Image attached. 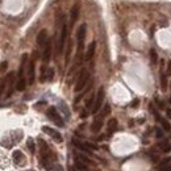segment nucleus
Instances as JSON below:
<instances>
[{
    "label": "nucleus",
    "instance_id": "9b49d317",
    "mask_svg": "<svg viewBox=\"0 0 171 171\" xmlns=\"http://www.w3.org/2000/svg\"><path fill=\"white\" fill-rule=\"evenodd\" d=\"M103 120L104 118L100 117V116H97L94 120V123H92V125H91V130L94 132V133H97V132L101 129V126H103Z\"/></svg>",
    "mask_w": 171,
    "mask_h": 171
},
{
    "label": "nucleus",
    "instance_id": "cd10ccee",
    "mask_svg": "<svg viewBox=\"0 0 171 171\" xmlns=\"http://www.w3.org/2000/svg\"><path fill=\"white\" fill-rule=\"evenodd\" d=\"M109 112H111V107H109V105H105V107H104V109L103 111H101V113L100 114H99V116H100V117H105V116H108V114H109Z\"/></svg>",
    "mask_w": 171,
    "mask_h": 171
},
{
    "label": "nucleus",
    "instance_id": "6e6552de",
    "mask_svg": "<svg viewBox=\"0 0 171 171\" xmlns=\"http://www.w3.org/2000/svg\"><path fill=\"white\" fill-rule=\"evenodd\" d=\"M48 32H46V29H42L41 32L38 33L37 36V45L39 46V48H42V46L46 45V42H48Z\"/></svg>",
    "mask_w": 171,
    "mask_h": 171
},
{
    "label": "nucleus",
    "instance_id": "c9c22d12",
    "mask_svg": "<svg viewBox=\"0 0 171 171\" xmlns=\"http://www.w3.org/2000/svg\"><path fill=\"white\" fill-rule=\"evenodd\" d=\"M155 130H157V137H162V132L159 129H155Z\"/></svg>",
    "mask_w": 171,
    "mask_h": 171
},
{
    "label": "nucleus",
    "instance_id": "bb28decb",
    "mask_svg": "<svg viewBox=\"0 0 171 171\" xmlns=\"http://www.w3.org/2000/svg\"><path fill=\"white\" fill-rule=\"evenodd\" d=\"M48 171H63V167H62V166H61V164H59V163H57V162H55L54 164H51V166L49 167V169H48Z\"/></svg>",
    "mask_w": 171,
    "mask_h": 171
},
{
    "label": "nucleus",
    "instance_id": "a878e982",
    "mask_svg": "<svg viewBox=\"0 0 171 171\" xmlns=\"http://www.w3.org/2000/svg\"><path fill=\"white\" fill-rule=\"evenodd\" d=\"M71 49H72V44H71V41H68V45H67V51H66V57H65V59H66V65L68 63V61H70V54H71Z\"/></svg>",
    "mask_w": 171,
    "mask_h": 171
},
{
    "label": "nucleus",
    "instance_id": "393cba45",
    "mask_svg": "<svg viewBox=\"0 0 171 171\" xmlns=\"http://www.w3.org/2000/svg\"><path fill=\"white\" fill-rule=\"evenodd\" d=\"M161 124H162V128L164 129V132H170L171 130V125H170V123L167 120H164V118H161Z\"/></svg>",
    "mask_w": 171,
    "mask_h": 171
},
{
    "label": "nucleus",
    "instance_id": "b1692460",
    "mask_svg": "<svg viewBox=\"0 0 171 171\" xmlns=\"http://www.w3.org/2000/svg\"><path fill=\"white\" fill-rule=\"evenodd\" d=\"M8 78H9V90H8V92H7V97L11 96L12 92H13V80H12L13 74H9V75H8Z\"/></svg>",
    "mask_w": 171,
    "mask_h": 171
},
{
    "label": "nucleus",
    "instance_id": "1a4fd4ad",
    "mask_svg": "<svg viewBox=\"0 0 171 171\" xmlns=\"http://www.w3.org/2000/svg\"><path fill=\"white\" fill-rule=\"evenodd\" d=\"M79 17V4H74L72 5V8H71V11H70V26H72L75 24V21L78 20Z\"/></svg>",
    "mask_w": 171,
    "mask_h": 171
},
{
    "label": "nucleus",
    "instance_id": "20e7f679",
    "mask_svg": "<svg viewBox=\"0 0 171 171\" xmlns=\"http://www.w3.org/2000/svg\"><path fill=\"white\" fill-rule=\"evenodd\" d=\"M104 96H105V94H104V88H103V87H100V88H99V91H97L96 99H95L94 108H92V113H94V114H96L97 112L100 111L101 105H103V101H104Z\"/></svg>",
    "mask_w": 171,
    "mask_h": 171
},
{
    "label": "nucleus",
    "instance_id": "e433bc0d",
    "mask_svg": "<svg viewBox=\"0 0 171 171\" xmlns=\"http://www.w3.org/2000/svg\"><path fill=\"white\" fill-rule=\"evenodd\" d=\"M166 112H167V116L171 117V109H170V108H169V109H166Z\"/></svg>",
    "mask_w": 171,
    "mask_h": 171
},
{
    "label": "nucleus",
    "instance_id": "f03ea898",
    "mask_svg": "<svg viewBox=\"0 0 171 171\" xmlns=\"http://www.w3.org/2000/svg\"><path fill=\"white\" fill-rule=\"evenodd\" d=\"M48 117L50 118V120L55 125H57V126H59V128H63L65 126L63 120H62V117L59 116V113L57 112V109H55V107H50L48 109Z\"/></svg>",
    "mask_w": 171,
    "mask_h": 171
},
{
    "label": "nucleus",
    "instance_id": "7ed1b4c3",
    "mask_svg": "<svg viewBox=\"0 0 171 171\" xmlns=\"http://www.w3.org/2000/svg\"><path fill=\"white\" fill-rule=\"evenodd\" d=\"M88 78H90V74L87 72V70H82L80 74H79L77 84H75V92H79V91L83 90L86 87V84H87V82H88Z\"/></svg>",
    "mask_w": 171,
    "mask_h": 171
},
{
    "label": "nucleus",
    "instance_id": "4468645a",
    "mask_svg": "<svg viewBox=\"0 0 171 171\" xmlns=\"http://www.w3.org/2000/svg\"><path fill=\"white\" fill-rule=\"evenodd\" d=\"M95 49H96V42H91L90 45H88V49H87V53H86V61H90V59L94 57L95 54Z\"/></svg>",
    "mask_w": 171,
    "mask_h": 171
},
{
    "label": "nucleus",
    "instance_id": "a211bd4d",
    "mask_svg": "<svg viewBox=\"0 0 171 171\" xmlns=\"http://www.w3.org/2000/svg\"><path fill=\"white\" fill-rule=\"evenodd\" d=\"M26 87V80L24 78H19L17 83H16V90L17 91H24Z\"/></svg>",
    "mask_w": 171,
    "mask_h": 171
},
{
    "label": "nucleus",
    "instance_id": "412c9836",
    "mask_svg": "<svg viewBox=\"0 0 171 171\" xmlns=\"http://www.w3.org/2000/svg\"><path fill=\"white\" fill-rule=\"evenodd\" d=\"M75 169L79 171H87V164L80 162V161H75Z\"/></svg>",
    "mask_w": 171,
    "mask_h": 171
},
{
    "label": "nucleus",
    "instance_id": "c756f323",
    "mask_svg": "<svg viewBox=\"0 0 171 171\" xmlns=\"http://www.w3.org/2000/svg\"><path fill=\"white\" fill-rule=\"evenodd\" d=\"M45 72H46V67H45V65L41 67V77H39V80H41V83H44V82L46 80V75H45Z\"/></svg>",
    "mask_w": 171,
    "mask_h": 171
},
{
    "label": "nucleus",
    "instance_id": "5701e85b",
    "mask_svg": "<svg viewBox=\"0 0 171 171\" xmlns=\"http://www.w3.org/2000/svg\"><path fill=\"white\" fill-rule=\"evenodd\" d=\"M26 146H28V149L30 150L32 154H34L36 151V146H34V141L32 140V138H28V141H26Z\"/></svg>",
    "mask_w": 171,
    "mask_h": 171
},
{
    "label": "nucleus",
    "instance_id": "f8f14e48",
    "mask_svg": "<svg viewBox=\"0 0 171 171\" xmlns=\"http://www.w3.org/2000/svg\"><path fill=\"white\" fill-rule=\"evenodd\" d=\"M12 157H13V162H15L16 164H21L22 162H24V154H22L20 150H15V151H13Z\"/></svg>",
    "mask_w": 171,
    "mask_h": 171
},
{
    "label": "nucleus",
    "instance_id": "4be33fe9",
    "mask_svg": "<svg viewBox=\"0 0 171 171\" xmlns=\"http://www.w3.org/2000/svg\"><path fill=\"white\" fill-rule=\"evenodd\" d=\"M150 61H151V65H155L158 62V55L154 49H150Z\"/></svg>",
    "mask_w": 171,
    "mask_h": 171
},
{
    "label": "nucleus",
    "instance_id": "f3484780",
    "mask_svg": "<svg viewBox=\"0 0 171 171\" xmlns=\"http://www.w3.org/2000/svg\"><path fill=\"white\" fill-rule=\"evenodd\" d=\"M77 161H80V162H83L86 164H88V163H94V161L91 159V158H88V157H86L84 154H77V158H75Z\"/></svg>",
    "mask_w": 171,
    "mask_h": 171
},
{
    "label": "nucleus",
    "instance_id": "7c9ffc66",
    "mask_svg": "<svg viewBox=\"0 0 171 171\" xmlns=\"http://www.w3.org/2000/svg\"><path fill=\"white\" fill-rule=\"evenodd\" d=\"M53 78H54V70H53V68H48V75H46V79H48L49 82H51Z\"/></svg>",
    "mask_w": 171,
    "mask_h": 171
},
{
    "label": "nucleus",
    "instance_id": "2eb2a0df",
    "mask_svg": "<svg viewBox=\"0 0 171 171\" xmlns=\"http://www.w3.org/2000/svg\"><path fill=\"white\" fill-rule=\"evenodd\" d=\"M72 143H74L75 147H78V149L83 150V151H86V153H91V149L87 146V143L86 142H80V141H78V140H74L72 141Z\"/></svg>",
    "mask_w": 171,
    "mask_h": 171
},
{
    "label": "nucleus",
    "instance_id": "aec40b11",
    "mask_svg": "<svg viewBox=\"0 0 171 171\" xmlns=\"http://www.w3.org/2000/svg\"><path fill=\"white\" fill-rule=\"evenodd\" d=\"M159 146H161V149H162V151H164V153H170L171 151V143L169 142V141H163Z\"/></svg>",
    "mask_w": 171,
    "mask_h": 171
},
{
    "label": "nucleus",
    "instance_id": "9d476101",
    "mask_svg": "<svg viewBox=\"0 0 171 171\" xmlns=\"http://www.w3.org/2000/svg\"><path fill=\"white\" fill-rule=\"evenodd\" d=\"M50 55H51V39L49 38L48 42L45 45V50H44V63H48L50 61Z\"/></svg>",
    "mask_w": 171,
    "mask_h": 171
},
{
    "label": "nucleus",
    "instance_id": "2f4dec72",
    "mask_svg": "<svg viewBox=\"0 0 171 171\" xmlns=\"http://www.w3.org/2000/svg\"><path fill=\"white\" fill-rule=\"evenodd\" d=\"M167 77H171V61L167 62V71H166Z\"/></svg>",
    "mask_w": 171,
    "mask_h": 171
},
{
    "label": "nucleus",
    "instance_id": "6ab92c4d",
    "mask_svg": "<svg viewBox=\"0 0 171 171\" xmlns=\"http://www.w3.org/2000/svg\"><path fill=\"white\" fill-rule=\"evenodd\" d=\"M161 88L162 91L167 90V77L163 74V71H161Z\"/></svg>",
    "mask_w": 171,
    "mask_h": 171
},
{
    "label": "nucleus",
    "instance_id": "473e14b6",
    "mask_svg": "<svg viewBox=\"0 0 171 171\" xmlns=\"http://www.w3.org/2000/svg\"><path fill=\"white\" fill-rule=\"evenodd\" d=\"M138 103H140V101H138V99H134V100H133V103H132L130 105H132V107H134V108H136L137 105H138Z\"/></svg>",
    "mask_w": 171,
    "mask_h": 171
},
{
    "label": "nucleus",
    "instance_id": "ddd939ff",
    "mask_svg": "<svg viewBox=\"0 0 171 171\" xmlns=\"http://www.w3.org/2000/svg\"><path fill=\"white\" fill-rule=\"evenodd\" d=\"M158 170L159 171H171V158H166L163 162H161L159 166H158Z\"/></svg>",
    "mask_w": 171,
    "mask_h": 171
},
{
    "label": "nucleus",
    "instance_id": "72a5a7b5",
    "mask_svg": "<svg viewBox=\"0 0 171 171\" xmlns=\"http://www.w3.org/2000/svg\"><path fill=\"white\" fill-rule=\"evenodd\" d=\"M157 103H158V105H159V108H161V109H164V104L162 103V101H159V100H157Z\"/></svg>",
    "mask_w": 171,
    "mask_h": 171
},
{
    "label": "nucleus",
    "instance_id": "4c0bfd02",
    "mask_svg": "<svg viewBox=\"0 0 171 171\" xmlns=\"http://www.w3.org/2000/svg\"><path fill=\"white\" fill-rule=\"evenodd\" d=\"M170 103H171V97H170Z\"/></svg>",
    "mask_w": 171,
    "mask_h": 171
},
{
    "label": "nucleus",
    "instance_id": "c85d7f7f",
    "mask_svg": "<svg viewBox=\"0 0 171 171\" xmlns=\"http://www.w3.org/2000/svg\"><path fill=\"white\" fill-rule=\"evenodd\" d=\"M95 99H96V97H95L94 95H91V96L88 97V100L86 101V108H91L92 105L95 104Z\"/></svg>",
    "mask_w": 171,
    "mask_h": 171
},
{
    "label": "nucleus",
    "instance_id": "f257e3e1",
    "mask_svg": "<svg viewBox=\"0 0 171 171\" xmlns=\"http://www.w3.org/2000/svg\"><path fill=\"white\" fill-rule=\"evenodd\" d=\"M86 30H87V25L82 24L78 29L77 33V38H78V53H77V58L80 59L82 57V53H83L84 49V38H86Z\"/></svg>",
    "mask_w": 171,
    "mask_h": 171
},
{
    "label": "nucleus",
    "instance_id": "39448f33",
    "mask_svg": "<svg viewBox=\"0 0 171 171\" xmlns=\"http://www.w3.org/2000/svg\"><path fill=\"white\" fill-rule=\"evenodd\" d=\"M66 38H67V24L63 22V24H62L61 38H59V42H58V50H57L58 54H62V51H63V48H65V44H66Z\"/></svg>",
    "mask_w": 171,
    "mask_h": 171
},
{
    "label": "nucleus",
    "instance_id": "423d86ee",
    "mask_svg": "<svg viewBox=\"0 0 171 171\" xmlns=\"http://www.w3.org/2000/svg\"><path fill=\"white\" fill-rule=\"evenodd\" d=\"M42 132L46 133V134H49V136H50L53 140H54L55 142H58V143H61L62 141H63V137L61 136V133L57 132L55 129H53V128H50V126H42Z\"/></svg>",
    "mask_w": 171,
    "mask_h": 171
},
{
    "label": "nucleus",
    "instance_id": "f704fd0d",
    "mask_svg": "<svg viewBox=\"0 0 171 171\" xmlns=\"http://www.w3.org/2000/svg\"><path fill=\"white\" fill-rule=\"evenodd\" d=\"M5 68H7V62H4V63L0 65V71H1V70H5Z\"/></svg>",
    "mask_w": 171,
    "mask_h": 171
},
{
    "label": "nucleus",
    "instance_id": "0eeeda50",
    "mask_svg": "<svg viewBox=\"0 0 171 171\" xmlns=\"http://www.w3.org/2000/svg\"><path fill=\"white\" fill-rule=\"evenodd\" d=\"M34 78H36V67H34V59L29 61L28 66V83L33 84L34 83Z\"/></svg>",
    "mask_w": 171,
    "mask_h": 171
},
{
    "label": "nucleus",
    "instance_id": "dca6fc26",
    "mask_svg": "<svg viewBox=\"0 0 171 171\" xmlns=\"http://www.w3.org/2000/svg\"><path fill=\"white\" fill-rule=\"evenodd\" d=\"M116 129H117V120L116 118H111L108 121V134H112Z\"/></svg>",
    "mask_w": 171,
    "mask_h": 171
}]
</instances>
